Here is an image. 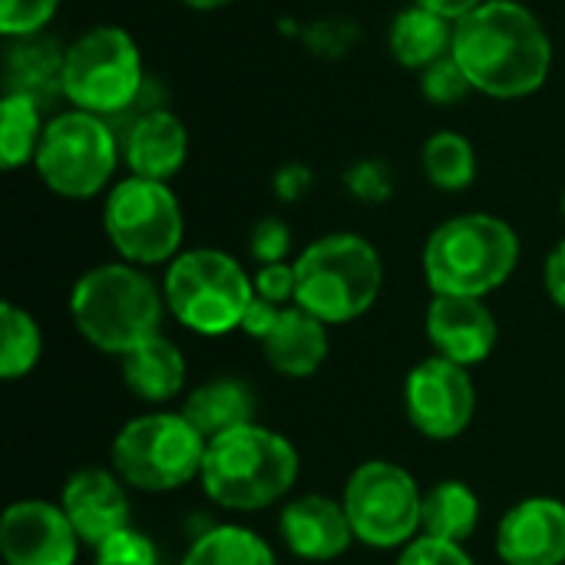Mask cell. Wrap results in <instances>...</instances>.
<instances>
[{"label":"cell","instance_id":"cell-1","mask_svg":"<svg viewBox=\"0 0 565 565\" xmlns=\"http://www.w3.org/2000/svg\"><path fill=\"white\" fill-rule=\"evenodd\" d=\"M454 60L473 89L493 99L536 93L553 70V40L520 0H487L454 23Z\"/></svg>","mask_w":565,"mask_h":565},{"label":"cell","instance_id":"cell-2","mask_svg":"<svg viewBox=\"0 0 565 565\" xmlns=\"http://www.w3.org/2000/svg\"><path fill=\"white\" fill-rule=\"evenodd\" d=\"M298 473L301 460L291 440L262 424H248L209 440L199 480L215 507L255 513L285 500Z\"/></svg>","mask_w":565,"mask_h":565},{"label":"cell","instance_id":"cell-3","mask_svg":"<svg viewBox=\"0 0 565 565\" xmlns=\"http://www.w3.org/2000/svg\"><path fill=\"white\" fill-rule=\"evenodd\" d=\"M166 295L129 262L89 268L70 291V318L76 331L103 354L122 358L159 334Z\"/></svg>","mask_w":565,"mask_h":565},{"label":"cell","instance_id":"cell-4","mask_svg":"<svg viewBox=\"0 0 565 565\" xmlns=\"http://www.w3.org/2000/svg\"><path fill=\"white\" fill-rule=\"evenodd\" d=\"M520 265V235L490 212L454 215L424 245V275L434 295L487 298Z\"/></svg>","mask_w":565,"mask_h":565},{"label":"cell","instance_id":"cell-5","mask_svg":"<svg viewBox=\"0 0 565 565\" xmlns=\"http://www.w3.org/2000/svg\"><path fill=\"white\" fill-rule=\"evenodd\" d=\"M295 305L324 324H348L367 315L384 285L377 248L358 232H331L295 258Z\"/></svg>","mask_w":565,"mask_h":565},{"label":"cell","instance_id":"cell-6","mask_svg":"<svg viewBox=\"0 0 565 565\" xmlns=\"http://www.w3.org/2000/svg\"><path fill=\"white\" fill-rule=\"evenodd\" d=\"M142 93V53L122 26H89L63 50V99L73 103V109L113 122L116 116H126Z\"/></svg>","mask_w":565,"mask_h":565},{"label":"cell","instance_id":"cell-7","mask_svg":"<svg viewBox=\"0 0 565 565\" xmlns=\"http://www.w3.org/2000/svg\"><path fill=\"white\" fill-rule=\"evenodd\" d=\"M162 295L179 324L202 338H222L242 328L255 285L228 252L189 248L169 262Z\"/></svg>","mask_w":565,"mask_h":565},{"label":"cell","instance_id":"cell-8","mask_svg":"<svg viewBox=\"0 0 565 565\" xmlns=\"http://www.w3.org/2000/svg\"><path fill=\"white\" fill-rule=\"evenodd\" d=\"M209 440L185 414H142L122 424L113 440V470L139 493H172L202 473Z\"/></svg>","mask_w":565,"mask_h":565},{"label":"cell","instance_id":"cell-9","mask_svg":"<svg viewBox=\"0 0 565 565\" xmlns=\"http://www.w3.org/2000/svg\"><path fill=\"white\" fill-rule=\"evenodd\" d=\"M119 156L122 142L109 119L66 109L46 119L33 166L50 192L63 199H93L113 179Z\"/></svg>","mask_w":565,"mask_h":565},{"label":"cell","instance_id":"cell-10","mask_svg":"<svg viewBox=\"0 0 565 565\" xmlns=\"http://www.w3.org/2000/svg\"><path fill=\"white\" fill-rule=\"evenodd\" d=\"M103 225L113 248L129 265H162L182 255L185 215L169 182L139 175L116 182L106 195Z\"/></svg>","mask_w":565,"mask_h":565},{"label":"cell","instance_id":"cell-11","mask_svg":"<svg viewBox=\"0 0 565 565\" xmlns=\"http://www.w3.org/2000/svg\"><path fill=\"white\" fill-rule=\"evenodd\" d=\"M341 503L354 540L371 550H404L420 536L424 493L417 480L391 460L361 463L348 477Z\"/></svg>","mask_w":565,"mask_h":565},{"label":"cell","instance_id":"cell-12","mask_svg":"<svg viewBox=\"0 0 565 565\" xmlns=\"http://www.w3.org/2000/svg\"><path fill=\"white\" fill-rule=\"evenodd\" d=\"M404 407L414 430L427 440H457L477 414V387L470 371L447 361H420L404 384Z\"/></svg>","mask_w":565,"mask_h":565},{"label":"cell","instance_id":"cell-13","mask_svg":"<svg viewBox=\"0 0 565 565\" xmlns=\"http://www.w3.org/2000/svg\"><path fill=\"white\" fill-rule=\"evenodd\" d=\"M79 543L60 503L17 500L0 516V556L7 565H76Z\"/></svg>","mask_w":565,"mask_h":565},{"label":"cell","instance_id":"cell-14","mask_svg":"<svg viewBox=\"0 0 565 565\" xmlns=\"http://www.w3.org/2000/svg\"><path fill=\"white\" fill-rule=\"evenodd\" d=\"M427 338L437 358H447L470 371L493 354L500 341V324L483 298L434 295L427 308Z\"/></svg>","mask_w":565,"mask_h":565},{"label":"cell","instance_id":"cell-15","mask_svg":"<svg viewBox=\"0 0 565 565\" xmlns=\"http://www.w3.org/2000/svg\"><path fill=\"white\" fill-rule=\"evenodd\" d=\"M497 556L507 565L565 563V503L530 497L510 507L497 530Z\"/></svg>","mask_w":565,"mask_h":565},{"label":"cell","instance_id":"cell-16","mask_svg":"<svg viewBox=\"0 0 565 565\" xmlns=\"http://www.w3.org/2000/svg\"><path fill=\"white\" fill-rule=\"evenodd\" d=\"M129 487L116 470L83 467L76 470L60 497L63 513L70 516L83 546L96 550L103 540L129 526Z\"/></svg>","mask_w":565,"mask_h":565},{"label":"cell","instance_id":"cell-17","mask_svg":"<svg viewBox=\"0 0 565 565\" xmlns=\"http://www.w3.org/2000/svg\"><path fill=\"white\" fill-rule=\"evenodd\" d=\"M278 533L285 546L298 559H308V563H331L344 556L351 543H358L351 520L344 513V503L331 497H318V493L285 503L278 516Z\"/></svg>","mask_w":565,"mask_h":565},{"label":"cell","instance_id":"cell-18","mask_svg":"<svg viewBox=\"0 0 565 565\" xmlns=\"http://www.w3.org/2000/svg\"><path fill=\"white\" fill-rule=\"evenodd\" d=\"M119 142L129 175L152 182H169L189 156V129L166 106H149L146 113H136Z\"/></svg>","mask_w":565,"mask_h":565},{"label":"cell","instance_id":"cell-19","mask_svg":"<svg viewBox=\"0 0 565 565\" xmlns=\"http://www.w3.org/2000/svg\"><path fill=\"white\" fill-rule=\"evenodd\" d=\"M262 351L271 371H278L281 377H311L331 351L328 324L301 305H288L281 308L271 331L262 338Z\"/></svg>","mask_w":565,"mask_h":565},{"label":"cell","instance_id":"cell-20","mask_svg":"<svg viewBox=\"0 0 565 565\" xmlns=\"http://www.w3.org/2000/svg\"><path fill=\"white\" fill-rule=\"evenodd\" d=\"M119 367H122L126 387L146 404H166V401L179 397L185 387V374H189L182 351L162 334L126 351L119 358Z\"/></svg>","mask_w":565,"mask_h":565},{"label":"cell","instance_id":"cell-21","mask_svg":"<svg viewBox=\"0 0 565 565\" xmlns=\"http://www.w3.org/2000/svg\"><path fill=\"white\" fill-rule=\"evenodd\" d=\"M255 407H258L255 391L245 381L215 377L209 384H199L185 397L182 414L205 440H215V437H222L228 430L255 424Z\"/></svg>","mask_w":565,"mask_h":565},{"label":"cell","instance_id":"cell-22","mask_svg":"<svg viewBox=\"0 0 565 565\" xmlns=\"http://www.w3.org/2000/svg\"><path fill=\"white\" fill-rule=\"evenodd\" d=\"M391 56L407 70H427L437 60L450 56L454 50V20L427 10V7H407L394 17L387 33Z\"/></svg>","mask_w":565,"mask_h":565},{"label":"cell","instance_id":"cell-23","mask_svg":"<svg viewBox=\"0 0 565 565\" xmlns=\"http://www.w3.org/2000/svg\"><path fill=\"white\" fill-rule=\"evenodd\" d=\"M3 93H20L40 106L50 96H63V53L36 36H20L7 50V86Z\"/></svg>","mask_w":565,"mask_h":565},{"label":"cell","instance_id":"cell-24","mask_svg":"<svg viewBox=\"0 0 565 565\" xmlns=\"http://www.w3.org/2000/svg\"><path fill=\"white\" fill-rule=\"evenodd\" d=\"M480 523V497L463 480H440L424 493L420 536L444 543H467Z\"/></svg>","mask_w":565,"mask_h":565},{"label":"cell","instance_id":"cell-25","mask_svg":"<svg viewBox=\"0 0 565 565\" xmlns=\"http://www.w3.org/2000/svg\"><path fill=\"white\" fill-rule=\"evenodd\" d=\"M43 106L20 93H3L0 103V166L7 172L36 159L43 139Z\"/></svg>","mask_w":565,"mask_h":565},{"label":"cell","instance_id":"cell-26","mask_svg":"<svg viewBox=\"0 0 565 565\" xmlns=\"http://www.w3.org/2000/svg\"><path fill=\"white\" fill-rule=\"evenodd\" d=\"M179 565H278L271 546L248 526H212L202 533Z\"/></svg>","mask_w":565,"mask_h":565},{"label":"cell","instance_id":"cell-27","mask_svg":"<svg viewBox=\"0 0 565 565\" xmlns=\"http://www.w3.org/2000/svg\"><path fill=\"white\" fill-rule=\"evenodd\" d=\"M424 175L440 192H463L477 179V149L467 136L440 129L424 142Z\"/></svg>","mask_w":565,"mask_h":565},{"label":"cell","instance_id":"cell-28","mask_svg":"<svg viewBox=\"0 0 565 565\" xmlns=\"http://www.w3.org/2000/svg\"><path fill=\"white\" fill-rule=\"evenodd\" d=\"M43 354V334L33 315L13 301L0 305V377L17 381L36 367Z\"/></svg>","mask_w":565,"mask_h":565},{"label":"cell","instance_id":"cell-29","mask_svg":"<svg viewBox=\"0 0 565 565\" xmlns=\"http://www.w3.org/2000/svg\"><path fill=\"white\" fill-rule=\"evenodd\" d=\"M420 89H424V96L434 106H457V103H463L473 93V83H470V76L463 73V66L450 53V56H444V60H437L434 66L424 70Z\"/></svg>","mask_w":565,"mask_h":565},{"label":"cell","instance_id":"cell-30","mask_svg":"<svg viewBox=\"0 0 565 565\" xmlns=\"http://www.w3.org/2000/svg\"><path fill=\"white\" fill-rule=\"evenodd\" d=\"M60 10V0H0V33L7 40L36 36Z\"/></svg>","mask_w":565,"mask_h":565},{"label":"cell","instance_id":"cell-31","mask_svg":"<svg viewBox=\"0 0 565 565\" xmlns=\"http://www.w3.org/2000/svg\"><path fill=\"white\" fill-rule=\"evenodd\" d=\"M159 553L152 546V540L132 526L113 533L109 540H103L93 550V565H156Z\"/></svg>","mask_w":565,"mask_h":565},{"label":"cell","instance_id":"cell-32","mask_svg":"<svg viewBox=\"0 0 565 565\" xmlns=\"http://www.w3.org/2000/svg\"><path fill=\"white\" fill-rule=\"evenodd\" d=\"M344 185L351 189L354 199L367 202V205H381L394 195V175L381 159H361L348 169Z\"/></svg>","mask_w":565,"mask_h":565},{"label":"cell","instance_id":"cell-33","mask_svg":"<svg viewBox=\"0 0 565 565\" xmlns=\"http://www.w3.org/2000/svg\"><path fill=\"white\" fill-rule=\"evenodd\" d=\"M248 252H252V258H255L258 265H278V262H285L288 252H291V228H288V222H281V218H275V215L262 218V222L252 228Z\"/></svg>","mask_w":565,"mask_h":565},{"label":"cell","instance_id":"cell-34","mask_svg":"<svg viewBox=\"0 0 565 565\" xmlns=\"http://www.w3.org/2000/svg\"><path fill=\"white\" fill-rule=\"evenodd\" d=\"M255 285V298L271 301L278 308L295 305L298 295V275H295V262H278V265H258V271L252 275Z\"/></svg>","mask_w":565,"mask_h":565},{"label":"cell","instance_id":"cell-35","mask_svg":"<svg viewBox=\"0 0 565 565\" xmlns=\"http://www.w3.org/2000/svg\"><path fill=\"white\" fill-rule=\"evenodd\" d=\"M397 565H477L460 543H444L434 536H417L401 550Z\"/></svg>","mask_w":565,"mask_h":565},{"label":"cell","instance_id":"cell-36","mask_svg":"<svg viewBox=\"0 0 565 565\" xmlns=\"http://www.w3.org/2000/svg\"><path fill=\"white\" fill-rule=\"evenodd\" d=\"M358 26L351 20H318L305 30V43L318 56H341L354 46Z\"/></svg>","mask_w":565,"mask_h":565},{"label":"cell","instance_id":"cell-37","mask_svg":"<svg viewBox=\"0 0 565 565\" xmlns=\"http://www.w3.org/2000/svg\"><path fill=\"white\" fill-rule=\"evenodd\" d=\"M311 189V169L301 166V162H291V166H281L278 175H275V195L281 202H301Z\"/></svg>","mask_w":565,"mask_h":565},{"label":"cell","instance_id":"cell-38","mask_svg":"<svg viewBox=\"0 0 565 565\" xmlns=\"http://www.w3.org/2000/svg\"><path fill=\"white\" fill-rule=\"evenodd\" d=\"M543 285H546V295L556 308L565 311V238L546 255V265H543Z\"/></svg>","mask_w":565,"mask_h":565},{"label":"cell","instance_id":"cell-39","mask_svg":"<svg viewBox=\"0 0 565 565\" xmlns=\"http://www.w3.org/2000/svg\"><path fill=\"white\" fill-rule=\"evenodd\" d=\"M278 315H281V308H278V305L255 298V301L248 305V315H245V321H242V331H245V334H252L255 341H262V338L271 331V324L278 321Z\"/></svg>","mask_w":565,"mask_h":565},{"label":"cell","instance_id":"cell-40","mask_svg":"<svg viewBox=\"0 0 565 565\" xmlns=\"http://www.w3.org/2000/svg\"><path fill=\"white\" fill-rule=\"evenodd\" d=\"M417 7H427V10H434V13H440V17H447V20H463L467 13H473L480 3H487V0H414Z\"/></svg>","mask_w":565,"mask_h":565},{"label":"cell","instance_id":"cell-41","mask_svg":"<svg viewBox=\"0 0 565 565\" xmlns=\"http://www.w3.org/2000/svg\"><path fill=\"white\" fill-rule=\"evenodd\" d=\"M182 3L192 7V10H222V7H228L235 0H182Z\"/></svg>","mask_w":565,"mask_h":565},{"label":"cell","instance_id":"cell-42","mask_svg":"<svg viewBox=\"0 0 565 565\" xmlns=\"http://www.w3.org/2000/svg\"><path fill=\"white\" fill-rule=\"evenodd\" d=\"M563 215H565V192H563Z\"/></svg>","mask_w":565,"mask_h":565}]
</instances>
